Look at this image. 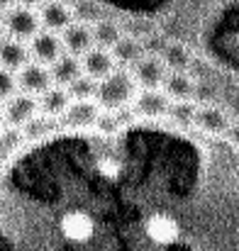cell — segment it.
<instances>
[{"mask_svg":"<svg viewBox=\"0 0 239 251\" xmlns=\"http://www.w3.org/2000/svg\"><path fill=\"white\" fill-rule=\"evenodd\" d=\"M132 78L139 90H159L166 76H168V69L163 66L161 56L157 54H144L132 69H130Z\"/></svg>","mask_w":239,"mask_h":251,"instance_id":"4","label":"cell"},{"mask_svg":"<svg viewBox=\"0 0 239 251\" xmlns=\"http://www.w3.org/2000/svg\"><path fill=\"white\" fill-rule=\"evenodd\" d=\"M195 110L198 105L193 100H181V102H171L168 105V120L176 122V125H183V127H193V120H195Z\"/></svg>","mask_w":239,"mask_h":251,"instance_id":"21","label":"cell"},{"mask_svg":"<svg viewBox=\"0 0 239 251\" xmlns=\"http://www.w3.org/2000/svg\"><path fill=\"white\" fill-rule=\"evenodd\" d=\"M39 105V112L44 117H61L66 112V107L71 105V95L66 93V88L61 85H52L49 90H44L37 100Z\"/></svg>","mask_w":239,"mask_h":251,"instance_id":"18","label":"cell"},{"mask_svg":"<svg viewBox=\"0 0 239 251\" xmlns=\"http://www.w3.org/2000/svg\"><path fill=\"white\" fill-rule=\"evenodd\" d=\"M90 32H93V47H98V49H112L117 42H120V37H122V29H120V25L115 22V20H98V22H93V27H90Z\"/></svg>","mask_w":239,"mask_h":251,"instance_id":"20","label":"cell"},{"mask_svg":"<svg viewBox=\"0 0 239 251\" xmlns=\"http://www.w3.org/2000/svg\"><path fill=\"white\" fill-rule=\"evenodd\" d=\"M39 112V105L32 95H25V93H15L5 105H2V122L7 127H15V129H22L29 120H34Z\"/></svg>","mask_w":239,"mask_h":251,"instance_id":"5","label":"cell"},{"mask_svg":"<svg viewBox=\"0 0 239 251\" xmlns=\"http://www.w3.org/2000/svg\"><path fill=\"white\" fill-rule=\"evenodd\" d=\"M2 27H5V34L10 39H17V42H29L39 29V17L32 7H25V5H12L10 10L2 12Z\"/></svg>","mask_w":239,"mask_h":251,"instance_id":"3","label":"cell"},{"mask_svg":"<svg viewBox=\"0 0 239 251\" xmlns=\"http://www.w3.org/2000/svg\"><path fill=\"white\" fill-rule=\"evenodd\" d=\"M61 2H66V5H76L79 0H61Z\"/></svg>","mask_w":239,"mask_h":251,"instance_id":"29","label":"cell"},{"mask_svg":"<svg viewBox=\"0 0 239 251\" xmlns=\"http://www.w3.org/2000/svg\"><path fill=\"white\" fill-rule=\"evenodd\" d=\"M61 117H64V127L85 129V127H93L100 122L103 110L98 107L95 100H71V105L66 107V112Z\"/></svg>","mask_w":239,"mask_h":251,"instance_id":"10","label":"cell"},{"mask_svg":"<svg viewBox=\"0 0 239 251\" xmlns=\"http://www.w3.org/2000/svg\"><path fill=\"white\" fill-rule=\"evenodd\" d=\"M49 74H52V81L54 85H61L66 88L69 83H74L79 76H83V69H80V56H74V54H61L52 66H49Z\"/></svg>","mask_w":239,"mask_h":251,"instance_id":"16","label":"cell"},{"mask_svg":"<svg viewBox=\"0 0 239 251\" xmlns=\"http://www.w3.org/2000/svg\"><path fill=\"white\" fill-rule=\"evenodd\" d=\"M56 127H54V122L52 120H47V117H34V120H29L25 127H22V137H25V142H37V139H44L47 134H52Z\"/></svg>","mask_w":239,"mask_h":251,"instance_id":"22","label":"cell"},{"mask_svg":"<svg viewBox=\"0 0 239 251\" xmlns=\"http://www.w3.org/2000/svg\"><path fill=\"white\" fill-rule=\"evenodd\" d=\"M15 93H17V81H15V74H12V71L0 69V102H7V100H10Z\"/></svg>","mask_w":239,"mask_h":251,"instance_id":"24","label":"cell"},{"mask_svg":"<svg viewBox=\"0 0 239 251\" xmlns=\"http://www.w3.org/2000/svg\"><path fill=\"white\" fill-rule=\"evenodd\" d=\"M0 251H239V147L210 134L183 232L159 242L134 117L25 142L0 168Z\"/></svg>","mask_w":239,"mask_h":251,"instance_id":"1","label":"cell"},{"mask_svg":"<svg viewBox=\"0 0 239 251\" xmlns=\"http://www.w3.org/2000/svg\"><path fill=\"white\" fill-rule=\"evenodd\" d=\"M2 125H5V122H2V110H0V129H2Z\"/></svg>","mask_w":239,"mask_h":251,"instance_id":"30","label":"cell"},{"mask_svg":"<svg viewBox=\"0 0 239 251\" xmlns=\"http://www.w3.org/2000/svg\"><path fill=\"white\" fill-rule=\"evenodd\" d=\"M12 154H15V151H12V149H10V147L5 144V139L0 137V168H2L5 164H7V161H10V156H12Z\"/></svg>","mask_w":239,"mask_h":251,"instance_id":"25","label":"cell"},{"mask_svg":"<svg viewBox=\"0 0 239 251\" xmlns=\"http://www.w3.org/2000/svg\"><path fill=\"white\" fill-rule=\"evenodd\" d=\"M168 105H171V100L166 98V93L159 88V90H139L130 107H132V117L161 120V117L168 115Z\"/></svg>","mask_w":239,"mask_h":251,"instance_id":"7","label":"cell"},{"mask_svg":"<svg viewBox=\"0 0 239 251\" xmlns=\"http://www.w3.org/2000/svg\"><path fill=\"white\" fill-rule=\"evenodd\" d=\"M37 17H39L42 29L54 32V34H56V32H64V29L76 20L74 7L66 5V2H61V0H47V2L37 10Z\"/></svg>","mask_w":239,"mask_h":251,"instance_id":"9","label":"cell"},{"mask_svg":"<svg viewBox=\"0 0 239 251\" xmlns=\"http://www.w3.org/2000/svg\"><path fill=\"white\" fill-rule=\"evenodd\" d=\"M193 127H198L203 134H212V137H220L230 129V122H227V115L215 107V105H203L195 110V120H193Z\"/></svg>","mask_w":239,"mask_h":251,"instance_id":"13","label":"cell"},{"mask_svg":"<svg viewBox=\"0 0 239 251\" xmlns=\"http://www.w3.org/2000/svg\"><path fill=\"white\" fill-rule=\"evenodd\" d=\"M66 93L71 95V100H93L95 98V81H90L88 76H79L74 83L66 85Z\"/></svg>","mask_w":239,"mask_h":251,"instance_id":"23","label":"cell"},{"mask_svg":"<svg viewBox=\"0 0 239 251\" xmlns=\"http://www.w3.org/2000/svg\"><path fill=\"white\" fill-rule=\"evenodd\" d=\"M61 44H64V51H66V54L83 56L88 49H93V32H90V25L74 20V22L61 32Z\"/></svg>","mask_w":239,"mask_h":251,"instance_id":"12","label":"cell"},{"mask_svg":"<svg viewBox=\"0 0 239 251\" xmlns=\"http://www.w3.org/2000/svg\"><path fill=\"white\" fill-rule=\"evenodd\" d=\"M17 2H20V5H25V7H32V10L37 7V10H39V7H42L47 0H17Z\"/></svg>","mask_w":239,"mask_h":251,"instance_id":"26","label":"cell"},{"mask_svg":"<svg viewBox=\"0 0 239 251\" xmlns=\"http://www.w3.org/2000/svg\"><path fill=\"white\" fill-rule=\"evenodd\" d=\"M137 93H139V88L134 83L130 69H120L117 66L110 76H105L103 81L95 83V98L93 100L98 102V107L103 112L115 115V112L130 107L134 102Z\"/></svg>","mask_w":239,"mask_h":251,"instance_id":"2","label":"cell"},{"mask_svg":"<svg viewBox=\"0 0 239 251\" xmlns=\"http://www.w3.org/2000/svg\"><path fill=\"white\" fill-rule=\"evenodd\" d=\"M110 54H112V59H115V64H117L120 69H132V66L144 56V47H142L139 37L122 34L120 42L110 49Z\"/></svg>","mask_w":239,"mask_h":251,"instance_id":"15","label":"cell"},{"mask_svg":"<svg viewBox=\"0 0 239 251\" xmlns=\"http://www.w3.org/2000/svg\"><path fill=\"white\" fill-rule=\"evenodd\" d=\"M15 5V0H0V12H5V10H10Z\"/></svg>","mask_w":239,"mask_h":251,"instance_id":"27","label":"cell"},{"mask_svg":"<svg viewBox=\"0 0 239 251\" xmlns=\"http://www.w3.org/2000/svg\"><path fill=\"white\" fill-rule=\"evenodd\" d=\"M80 69H83V76H88L90 81H103L105 76H110L115 69H117V64H115V59H112V54L107 51V49H98V47H93V49H88L83 56H80Z\"/></svg>","mask_w":239,"mask_h":251,"instance_id":"11","label":"cell"},{"mask_svg":"<svg viewBox=\"0 0 239 251\" xmlns=\"http://www.w3.org/2000/svg\"><path fill=\"white\" fill-rule=\"evenodd\" d=\"M27 49H29V56L42 64V66H52L61 54H64V44H61V37L54 34V32H47V29H39L29 42H27Z\"/></svg>","mask_w":239,"mask_h":251,"instance_id":"8","label":"cell"},{"mask_svg":"<svg viewBox=\"0 0 239 251\" xmlns=\"http://www.w3.org/2000/svg\"><path fill=\"white\" fill-rule=\"evenodd\" d=\"M27 61H29V49H27L25 42H17V39H10V37L0 39V69L15 74Z\"/></svg>","mask_w":239,"mask_h":251,"instance_id":"14","label":"cell"},{"mask_svg":"<svg viewBox=\"0 0 239 251\" xmlns=\"http://www.w3.org/2000/svg\"><path fill=\"white\" fill-rule=\"evenodd\" d=\"M161 90L166 93V98L171 102H181V100H193V90H195V78L188 74H176L168 71L166 81L161 85Z\"/></svg>","mask_w":239,"mask_h":251,"instance_id":"19","label":"cell"},{"mask_svg":"<svg viewBox=\"0 0 239 251\" xmlns=\"http://www.w3.org/2000/svg\"><path fill=\"white\" fill-rule=\"evenodd\" d=\"M159 56L163 66L168 71H176V74H188V69L193 66V51L181 42H166Z\"/></svg>","mask_w":239,"mask_h":251,"instance_id":"17","label":"cell"},{"mask_svg":"<svg viewBox=\"0 0 239 251\" xmlns=\"http://www.w3.org/2000/svg\"><path fill=\"white\" fill-rule=\"evenodd\" d=\"M5 37V27H2V17H0V39Z\"/></svg>","mask_w":239,"mask_h":251,"instance_id":"28","label":"cell"},{"mask_svg":"<svg viewBox=\"0 0 239 251\" xmlns=\"http://www.w3.org/2000/svg\"><path fill=\"white\" fill-rule=\"evenodd\" d=\"M15 81L17 88L25 93V95H42L44 90H49L54 81H52V74H49V66H42L37 61H27L17 74H15Z\"/></svg>","mask_w":239,"mask_h":251,"instance_id":"6","label":"cell"}]
</instances>
